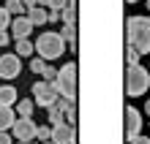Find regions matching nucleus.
Here are the masks:
<instances>
[{"label":"nucleus","mask_w":150,"mask_h":144,"mask_svg":"<svg viewBox=\"0 0 150 144\" xmlns=\"http://www.w3.org/2000/svg\"><path fill=\"white\" fill-rule=\"evenodd\" d=\"M126 38L139 55L150 52V16H128L126 19Z\"/></svg>","instance_id":"nucleus-1"},{"label":"nucleus","mask_w":150,"mask_h":144,"mask_svg":"<svg viewBox=\"0 0 150 144\" xmlns=\"http://www.w3.org/2000/svg\"><path fill=\"white\" fill-rule=\"evenodd\" d=\"M33 46H36V52H38L41 60L49 63V60H57L66 52V41H63V35H60V33H41L38 41L33 44Z\"/></svg>","instance_id":"nucleus-2"},{"label":"nucleus","mask_w":150,"mask_h":144,"mask_svg":"<svg viewBox=\"0 0 150 144\" xmlns=\"http://www.w3.org/2000/svg\"><path fill=\"white\" fill-rule=\"evenodd\" d=\"M55 87H57V93L68 98V101H76V63H66L63 68L57 71V76H55Z\"/></svg>","instance_id":"nucleus-3"},{"label":"nucleus","mask_w":150,"mask_h":144,"mask_svg":"<svg viewBox=\"0 0 150 144\" xmlns=\"http://www.w3.org/2000/svg\"><path fill=\"white\" fill-rule=\"evenodd\" d=\"M150 87V74L142 65H128L126 71V95L137 98V95H145Z\"/></svg>","instance_id":"nucleus-4"},{"label":"nucleus","mask_w":150,"mask_h":144,"mask_svg":"<svg viewBox=\"0 0 150 144\" xmlns=\"http://www.w3.org/2000/svg\"><path fill=\"white\" fill-rule=\"evenodd\" d=\"M33 95H36V98H33V103H36V106H44V109H47V106H52V103L60 98L55 82H47V79L33 84Z\"/></svg>","instance_id":"nucleus-5"},{"label":"nucleus","mask_w":150,"mask_h":144,"mask_svg":"<svg viewBox=\"0 0 150 144\" xmlns=\"http://www.w3.org/2000/svg\"><path fill=\"white\" fill-rule=\"evenodd\" d=\"M36 128L38 125L30 120V117H16L14 125H11V133H14V139H19V141H33L36 139Z\"/></svg>","instance_id":"nucleus-6"},{"label":"nucleus","mask_w":150,"mask_h":144,"mask_svg":"<svg viewBox=\"0 0 150 144\" xmlns=\"http://www.w3.org/2000/svg\"><path fill=\"white\" fill-rule=\"evenodd\" d=\"M123 117H126V139L131 141V139L139 136V131H142V117H139V112L131 103L123 109Z\"/></svg>","instance_id":"nucleus-7"},{"label":"nucleus","mask_w":150,"mask_h":144,"mask_svg":"<svg viewBox=\"0 0 150 144\" xmlns=\"http://www.w3.org/2000/svg\"><path fill=\"white\" fill-rule=\"evenodd\" d=\"M22 71V57L16 55H0V79H14Z\"/></svg>","instance_id":"nucleus-8"},{"label":"nucleus","mask_w":150,"mask_h":144,"mask_svg":"<svg viewBox=\"0 0 150 144\" xmlns=\"http://www.w3.org/2000/svg\"><path fill=\"white\" fill-rule=\"evenodd\" d=\"M55 144H76V128L68 122H60V125H52V139Z\"/></svg>","instance_id":"nucleus-9"},{"label":"nucleus","mask_w":150,"mask_h":144,"mask_svg":"<svg viewBox=\"0 0 150 144\" xmlns=\"http://www.w3.org/2000/svg\"><path fill=\"white\" fill-rule=\"evenodd\" d=\"M30 30H33V22L28 19V16H16V19H11V33H14V38H16V41L28 38Z\"/></svg>","instance_id":"nucleus-10"},{"label":"nucleus","mask_w":150,"mask_h":144,"mask_svg":"<svg viewBox=\"0 0 150 144\" xmlns=\"http://www.w3.org/2000/svg\"><path fill=\"white\" fill-rule=\"evenodd\" d=\"M14 120H16V112L11 106H0V131H11Z\"/></svg>","instance_id":"nucleus-11"},{"label":"nucleus","mask_w":150,"mask_h":144,"mask_svg":"<svg viewBox=\"0 0 150 144\" xmlns=\"http://www.w3.org/2000/svg\"><path fill=\"white\" fill-rule=\"evenodd\" d=\"M47 16H49V11L44 6H36V8H28V19L33 22V27L36 25H47Z\"/></svg>","instance_id":"nucleus-12"},{"label":"nucleus","mask_w":150,"mask_h":144,"mask_svg":"<svg viewBox=\"0 0 150 144\" xmlns=\"http://www.w3.org/2000/svg\"><path fill=\"white\" fill-rule=\"evenodd\" d=\"M16 103V90L11 84H3L0 87V106H14Z\"/></svg>","instance_id":"nucleus-13"},{"label":"nucleus","mask_w":150,"mask_h":144,"mask_svg":"<svg viewBox=\"0 0 150 144\" xmlns=\"http://www.w3.org/2000/svg\"><path fill=\"white\" fill-rule=\"evenodd\" d=\"M60 19L66 25H76V0H68V6L60 11Z\"/></svg>","instance_id":"nucleus-14"},{"label":"nucleus","mask_w":150,"mask_h":144,"mask_svg":"<svg viewBox=\"0 0 150 144\" xmlns=\"http://www.w3.org/2000/svg\"><path fill=\"white\" fill-rule=\"evenodd\" d=\"M14 106H16V114H19V117H30V114H33V109H36V103H33V101H28V98L16 101Z\"/></svg>","instance_id":"nucleus-15"},{"label":"nucleus","mask_w":150,"mask_h":144,"mask_svg":"<svg viewBox=\"0 0 150 144\" xmlns=\"http://www.w3.org/2000/svg\"><path fill=\"white\" fill-rule=\"evenodd\" d=\"M47 112H49V125H60V122H63V109H60L57 101L52 106H47Z\"/></svg>","instance_id":"nucleus-16"},{"label":"nucleus","mask_w":150,"mask_h":144,"mask_svg":"<svg viewBox=\"0 0 150 144\" xmlns=\"http://www.w3.org/2000/svg\"><path fill=\"white\" fill-rule=\"evenodd\" d=\"M33 52H36V46L28 41V38H22V41H16V57H30Z\"/></svg>","instance_id":"nucleus-17"},{"label":"nucleus","mask_w":150,"mask_h":144,"mask_svg":"<svg viewBox=\"0 0 150 144\" xmlns=\"http://www.w3.org/2000/svg\"><path fill=\"white\" fill-rule=\"evenodd\" d=\"M60 35H63V41L71 44V49H76V25H66Z\"/></svg>","instance_id":"nucleus-18"},{"label":"nucleus","mask_w":150,"mask_h":144,"mask_svg":"<svg viewBox=\"0 0 150 144\" xmlns=\"http://www.w3.org/2000/svg\"><path fill=\"white\" fill-rule=\"evenodd\" d=\"M38 6H44V8H49V11H63V8L68 6V0H38Z\"/></svg>","instance_id":"nucleus-19"},{"label":"nucleus","mask_w":150,"mask_h":144,"mask_svg":"<svg viewBox=\"0 0 150 144\" xmlns=\"http://www.w3.org/2000/svg\"><path fill=\"white\" fill-rule=\"evenodd\" d=\"M3 8H6L8 14H14V16H22V14H25L22 0H6V6H3Z\"/></svg>","instance_id":"nucleus-20"},{"label":"nucleus","mask_w":150,"mask_h":144,"mask_svg":"<svg viewBox=\"0 0 150 144\" xmlns=\"http://www.w3.org/2000/svg\"><path fill=\"white\" fill-rule=\"evenodd\" d=\"M36 139L49 141V139H52V125H38V128H36Z\"/></svg>","instance_id":"nucleus-21"},{"label":"nucleus","mask_w":150,"mask_h":144,"mask_svg":"<svg viewBox=\"0 0 150 144\" xmlns=\"http://www.w3.org/2000/svg\"><path fill=\"white\" fill-rule=\"evenodd\" d=\"M8 27H11V14L0 6V30H8Z\"/></svg>","instance_id":"nucleus-22"},{"label":"nucleus","mask_w":150,"mask_h":144,"mask_svg":"<svg viewBox=\"0 0 150 144\" xmlns=\"http://www.w3.org/2000/svg\"><path fill=\"white\" fill-rule=\"evenodd\" d=\"M126 60H128V65H139V52L134 46H128L126 49Z\"/></svg>","instance_id":"nucleus-23"},{"label":"nucleus","mask_w":150,"mask_h":144,"mask_svg":"<svg viewBox=\"0 0 150 144\" xmlns=\"http://www.w3.org/2000/svg\"><path fill=\"white\" fill-rule=\"evenodd\" d=\"M0 144H14V141H11V136H8L6 131H0Z\"/></svg>","instance_id":"nucleus-24"},{"label":"nucleus","mask_w":150,"mask_h":144,"mask_svg":"<svg viewBox=\"0 0 150 144\" xmlns=\"http://www.w3.org/2000/svg\"><path fill=\"white\" fill-rule=\"evenodd\" d=\"M57 19H60V14H57V11H49V16H47V22H49V25H55Z\"/></svg>","instance_id":"nucleus-25"},{"label":"nucleus","mask_w":150,"mask_h":144,"mask_svg":"<svg viewBox=\"0 0 150 144\" xmlns=\"http://www.w3.org/2000/svg\"><path fill=\"white\" fill-rule=\"evenodd\" d=\"M22 6H25V11H28V8H36L38 6V0H22Z\"/></svg>","instance_id":"nucleus-26"},{"label":"nucleus","mask_w":150,"mask_h":144,"mask_svg":"<svg viewBox=\"0 0 150 144\" xmlns=\"http://www.w3.org/2000/svg\"><path fill=\"white\" fill-rule=\"evenodd\" d=\"M131 144H150V139H145V136H137V139H131Z\"/></svg>","instance_id":"nucleus-27"},{"label":"nucleus","mask_w":150,"mask_h":144,"mask_svg":"<svg viewBox=\"0 0 150 144\" xmlns=\"http://www.w3.org/2000/svg\"><path fill=\"white\" fill-rule=\"evenodd\" d=\"M6 44H8V33L0 30V46H6Z\"/></svg>","instance_id":"nucleus-28"},{"label":"nucleus","mask_w":150,"mask_h":144,"mask_svg":"<svg viewBox=\"0 0 150 144\" xmlns=\"http://www.w3.org/2000/svg\"><path fill=\"white\" fill-rule=\"evenodd\" d=\"M145 112H147V114H150V101H147V103H145Z\"/></svg>","instance_id":"nucleus-29"},{"label":"nucleus","mask_w":150,"mask_h":144,"mask_svg":"<svg viewBox=\"0 0 150 144\" xmlns=\"http://www.w3.org/2000/svg\"><path fill=\"white\" fill-rule=\"evenodd\" d=\"M16 144H36V141H16Z\"/></svg>","instance_id":"nucleus-30"},{"label":"nucleus","mask_w":150,"mask_h":144,"mask_svg":"<svg viewBox=\"0 0 150 144\" xmlns=\"http://www.w3.org/2000/svg\"><path fill=\"white\" fill-rule=\"evenodd\" d=\"M41 144H55V141H41Z\"/></svg>","instance_id":"nucleus-31"},{"label":"nucleus","mask_w":150,"mask_h":144,"mask_svg":"<svg viewBox=\"0 0 150 144\" xmlns=\"http://www.w3.org/2000/svg\"><path fill=\"white\" fill-rule=\"evenodd\" d=\"M128 3H137V0H128Z\"/></svg>","instance_id":"nucleus-32"},{"label":"nucleus","mask_w":150,"mask_h":144,"mask_svg":"<svg viewBox=\"0 0 150 144\" xmlns=\"http://www.w3.org/2000/svg\"><path fill=\"white\" fill-rule=\"evenodd\" d=\"M147 8H150V0H147Z\"/></svg>","instance_id":"nucleus-33"}]
</instances>
